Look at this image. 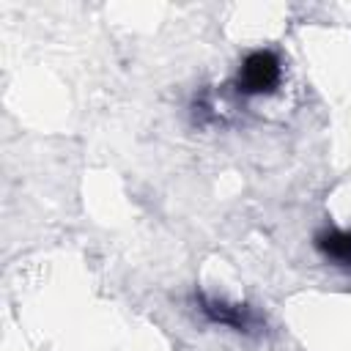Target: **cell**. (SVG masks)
Returning <instances> with one entry per match:
<instances>
[{"mask_svg": "<svg viewBox=\"0 0 351 351\" xmlns=\"http://www.w3.org/2000/svg\"><path fill=\"white\" fill-rule=\"evenodd\" d=\"M280 77H282L280 58L271 49H255L241 60L236 74V88L247 96H261V93H271L280 85Z\"/></svg>", "mask_w": 351, "mask_h": 351, "instance_id": "cell-1", "label": "cell"}, {"mask_svg": "<svg viewBox=\"0 0 351 351\" xmlns=\"http://www.w3.org/2000/svg\"><path fill=\"white\" fill-rule=\"evenodd\" d=\"M195 304H197L200 315L211 324H219V326H228V329L244 332V335H252L261 329V315L250 304H236V302L214 299L206 293H195Z\"/></svg>", "mask_w": 351, "mask_h": 351, "instance_id": "cell-2", "label": "cell"}, {"mask_svg": "<svg viewBox=\"0 0 351 351\" xmlns=\"http://www.w3.org/2000/svg\"><path fill=\"white\" fill-rule=\"evenodd\" d=\"M315 250L340 263V266H351V230H337V228H324L315 233Z\"/></svg>", "mask_w": 351, "mask_h": 351, "instance_id": "cell-3", "label": "cell"}]
</instances>
